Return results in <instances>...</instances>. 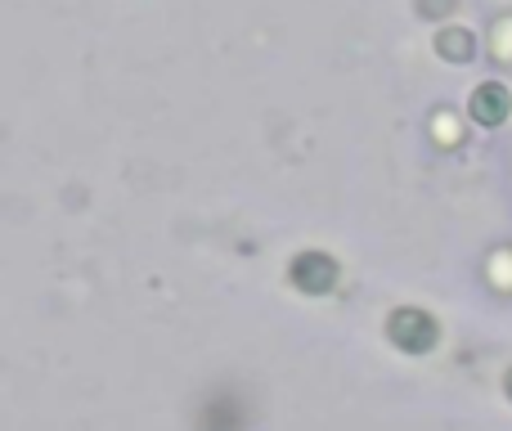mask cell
I'll use <instances>...</instances> for the list:
<instances>
[{"mask_svg": "<svg viewBox=\"0 0 512 431\" xmlns=\"http://www.w3.org/2000/svg\"><path fill=\"white\" fill-rule=\"evenodd\" d=\"M436 337H441V328H436V319L427 315V310L400 306V310H391V315H387V342L396 346V351L427 355L436 346Z\"/></svg>", "mask_w": 512, "mask_h": 431, "instance_id": "obj_1", "label": "cell"}, {"mask_svg": "<svg viewBox=\"0 0 512 431\" xmlns=\"http://www.w3.org/2000/svg\"><path fill=\"white\" fill-rule=\"evenodd\" d=\"M512 113V95L504 90V81H481L468 99V117L477 126H504Z\"/></svg>", "mask_w": 512, "mask_h": 431, "instance_id": "obj_3", "label": "cell"}, {"mask_svg": "<svg viewBox=\"0 0 512 431\" xmlns=\"http://www.w3.org/2000/svg\"><path fill=\"white\" fill-rule=\"evenodd\" d=\"M504 391H508V400H512V369L504 373Z\"/></svg>", "mask_w": 512, "mask_h": 431, "instance_id": "obj_6", "label": "cell"}, {"mask_svg": "<svg viewBox=\"0 0 512 431\" xmlns=\"http://www.w3.org/2000/svg\"><path fill=\"white\" fill-rule=\"evenodd\" d=\"M288 283L297 292H306V297H324V292H333L337 283V261L328 252H297L288 265Z\"/></svg>", "mask_w": 512, "mask_h": 431, "instance_id": "obj_2", "label": "cell"}, {"mask_svg": "<svg viewBox=\"0 0 512 431\" xmlns=\"http://www.w3.org/2000/svg\"><path fill=\"white\" fill-rule=\"evenodd\" d=\"M436 54H441L445 63H468L472 54H477V36H472L468 27H445V32L436 36Z\"/></svg>", "mask_w": 512, "mask_h": 431, "instance_id": "obj_4", "label": "cell"}, {"mask_svg": "<svg viewBox=\"0 0 512 431\" xmlns=\"http://www.w3.org/2000/svg\"><path fill=\"white\" fill-rule=\"evenodd\" d=\"M454 5H459V0H418V14H427V18H441V14H450Z\"/></svg>", "mask_w": 512, "mask_h": 431, "instance_id": "obj_5", "label": "cell"}]
</instances>
